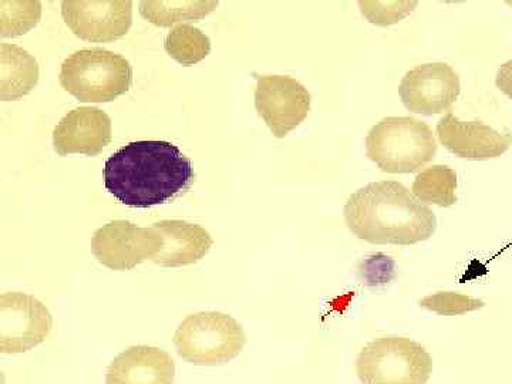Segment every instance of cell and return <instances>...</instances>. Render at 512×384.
Instances as JSON below:
<instances>
[{
  "label": "cell",
  "instance_id": "1",
  "mask_svg": "<svg viewBox=\"0 0 512 384\" xmlns=\"http://www.w3.org/2000/svg\"><path fill=\"white\" fill-rule=\"evenodd\" d=\"M194 180L191 161L168 141H134L106 161L104 185L121 204L151 208L187 190Z\"/></svg>",
  "mask_w": 512,
  "mask_h": 384
},
{
  "label": "cell",
  "instance_id": "2",
  "mask_svg": "<svg viewBox=\"0 0 512 384\" xmlns=\"http://www.w3.org/2000/svg\"><path fill=\"white\" fill-rule=\"evenodd\" d=\"M346 225L356 238L373 245H409L429 241L437 217L399 181H376L350 195L343 208Z\"/></svg>",
  "mask_w": 512,
  "mask_h": 384
},
{
  "label": "cell",
  "instance_id": "3",
  "mask_svg": "<svg viewBox=\"0 0 512 384\" xmlns=\"http://www.w3.org/2000/svg\"><path fill=\"white\" fill-rule=\"evenodd\" d=\"M366 156L387 174H412L433 161V130L414 117H386L370 128Z\"/></svg>",
  "mask_w": 512,
  "mask_h": 384
},
{
  "label": "cell",
  "instance_id": "4",
  "mask_svg": "<svg viewBox=\"0 0 512 384\" xmlns=\"http://www.w3.org/2000/svg\"><path fill=\"white\" fill-rule=\"evenodd\" d=\"M59 77L63 89L82 103H110L131 89L133 67L119 53L93 47L67 57Z\"/></svg>",
  "mask_w": 512,
  "mask_h": 384
},
{
  "label": "cell",
  "instance_id": "5",
  "mask_svg": "<svg viewBox=\"0 0 512 384\" xmlns=\"http://www.w3.org/2000/svg\"><path fill=\"white\" fill-rule=\"evenodd\" d=\"M247 335L241 323L222 312L187 316L174 333L178 356L194 366H221L241 355Z\"/></svg>",
  "mask_w": 512,
  "mask_h": 384
},
{
  "label": "cell",
  "instance_id": "6",
  "mask_svg": "<svg viewBox=\"0 0 512 384\" xmlns=\"http://www.w3.org/2000/svg\"><path fill=\"white\" fill-rule=\"evenodd\" d=\"M362 384H427L433 357L416 340L383 336L367 343L356 359Z\"/></svg>",
  "mask_w": 512,
  "mask_h": 384
},
{
  "label": "cell",
  "instance_id": "7",
  "mask_svg": "<svg viewBox=\"0 0 512 384\" xmlns=\"http://www.w3.org/2000/svg\"><path fill=\"white\" fill-rule=\"evenodd\" d=\"M53 328V316L45 303L23 292L0 296V352L20 355L42 345Z\"/></svg>",
  "mask_w": 512,
  "mask_h": 384
},
{
  "label": "cell",
  "instance_id": "8",
  "mask_svg": "<svg viewBox=\"0 0 512 384\" xmlns=\"http://www.w3.org/2000/svg\"><path fill=\"white\" fill-rule=\"evenodd\" d=\"M163 248L156 228L138 227L130 221L116 220L97 229L92 238L94 258L111 271H131Z\"/></svg>",
  "mask_w": 512,
  "mask_h": 384
},
{
  "label": "cell",
  "instance_id": "9",
  "mask_svg": "<svg viewBox=\"0 0 512 384\" xmlns=\"http://www.w3.org/2000/svg\"><path fill=\"white\" fill-rule=\"evenodd\" d=\"M309 90L291 76L269 74L258 77L255 109L276 138H285L301 126L311 111Z\"/></svg>",
  "mask_w": 512,
  "mask_h": 384
},
{
  "label": "cell",
  "instance_id": "10",
  "mask_svg": "<svg viewBox=\"0 0 512 384\" xmlns=\"http://www.w3.org/2000/svg\"><path fill=\"white\" fill-rule=\"evenodd\" d=\"M461 93L460 76L450 64L424 63L404 74L399 96L407 110L434 116L451 109Z\"/></svg>",
  "mask_w": 512,
  "mask_h": 384
},
{
  "label": "cell",
  "instance_id": "11",
  "mask_svg": "<svg viewBox=\"0 0 512 384\" xmlns=\"http://www.w3.org/2000/svg\"><path fill=\"white\" fill-rule=\"evenodd\" d=\"M62 16L70 30L86 42L110 43L127 35L133 23V2L100 0V2L62 3Z\"/></svg>",
  "mask_w": 512,
  "mask_h": 384
},
{
  "label": "cell",
  "instance_id": "12",
  "mask_svg": "<svg viewBox=\"0 0 512 384\" xmlns=\"http://www.w3.org/2000/svg\"><path fill=\"white\" fill-rule=\"evenodd\" d=\"M441 146L466 160L485 161L503 156L510 150L512 137L500 133L483 121H463L447 113L437 123Z\"/></svg>",
  "mask_w": 512,
  "mask_h": 384
},
{
  "label": "cell",
  "instance_id": "13",
  "mask_svg": "<svg viewBox=\"0 0 512 384\" xmlns=\"http://www.w3.org/2000/svg\"><path fill=\"white\" fill-rule=\"evenodd\" d=\"M113 128L106 111L77 107L60 120L53 131V146L60 157L83 154L96 157L111 143Z\"/></svg>",
  "mask_w": 512,
  "mask_h": 384
},
{
  "label": "cell",
  "instance_id": "14",
  "mask_svg": "<svg viewBox=\"0 0 512 384\" xmlns=\"http://www.w3.org/2000/svg\"><path fill=\"white\" fill-rule=\"evenodd\" d=\"M175 362L156 346H131L114 357L106 384H174Z\"/></svg>",
  "mask_w": 512,
  "mask_h": 384
},
{
  "label": "cell",
  "instance_id": "15",
  "mask_svg": "<svg viewBox=\"0 0 512 384\" xmlns=\"http://www.w3.org/2000/svg\"><path fill=\"white\" fill-rule=\"evenodd\" d=\"M154 228L163 238V248L153 258V264L163 268H181L197 264L210 252L214 239L198 224L181 220L156 222Z\"/></svg>",
  "mask_w": 512,
  "mask_h": 384
},
{
  "label": "cell",
  "instance_id": "16",
  "mask_svg": "<svg viewBox=\"0 0 512 384\" xmlns=\"http://www.w3.org/2000/svg\"><path fill=\"white\" fill-rule=\"evenodd\" d=\"M35 56L18 45H0V99L13 101L28 96L39 82Z\"/></svg>",
  "mask_w": 512,
  "mask_h": 384
},
{
  "label": "cell",
  "instance_id": "17",
  "mask_svg": "<svg viewBox=\"0 0 512 384\" xmlns=\"http://www.w3.org/2000/svg\"><path fill=\"white\" fill-rule=\"evenodd\" d=\"M220 2L215 0H160V2L140 3V13L144 19L158 28H171L173 25H188L190 22L207 18L218 8Z\"/></svg>",
  "mask_w": 512,
  "mask_h": 384
},
{
  "label": "cell",
  "instance_id": "18",
  "mask_svg": "<svg viewBox=\"0 0 512 384\" xmlns=\"http://www.w3.org/2000/svg\"><path fill=\"white\" fill-rule=\"evenodd\" d=\"M457 173L447 165H431L414 178L412 192L423 204L453 207L457 202Z\"/></svg>",
  "mask_w": 512,
  "mask_h": 384
},
{
  "label": "cell",
  "instance_id": "19",
  "mask_svg": "<svg viewBox=\"0 0 512 384\" xmlns=\"http://www.w3.org/2000/svg\"><path fill=\"white\" fill-rule=\"evenodd\" d=\"M165 50L175 62L194 66L211 52L210 37L191 25H178L165 37Z\"/></svg>",
  "mask_w": 512,
  "mask_h": 384
},
{
  "label": "cell",
  "instance_id": "20",
  "mask_svg": "<svg viewBox=\"0 0 512 384\" xmlns=\"http://www.w3.org/2000/svg\"><path fill=\"white\" fill-rule=\"evenodd\" d=\"M42 18V3L16 2L2 0L0 2V37H16L25 35L35 28Z\"/></svg>",
  "mask_w": 512,
  "mask_h": 384
},
{
  "label": "cell",
  "instance_id": "21",
  "mask_svg": "<svg viewBox=\"0 0 512 384\" xmlns=\"http://www.w3.org/2000/svg\"><path fill=\"white\" fill-rule=\"evenodd\" d=\"M420 308L440 316H461L483 309L485 302L460 292H436L419 301Z\"/></svg>",
  "mask_w": 512,
  "mask_h": 384
},
{
  "label": "cell",
  "instance_id": "22",
  "mask_svg": "<svg viewBox=\"0 0 512 384\" xmlns=\"http://www.w3.org/2000/svg\"><path fill=\"white\" fill-rule=\"evenodd\" d=\"M419 3L417 2H359L360 12L369 20L372 25L392 26L394 23L402 22L404 18L414 12Z\"/></svg>",
  "mask_w": 512,
  "mask_h": 384
},
{
  "label": "cell",
  "instance_id": "23",
  "mask_svg": "<svg viewBox=\"0 0 512 384\" xmlns=\"http://www.w3.org/2000/svg\"><path fill=\"white\" fill-rule=\"evenodd\" d=\"M495 86L512 100V60L501 64L495 76Z\"/></svg>",
  "mask_w": 512,
  "mask_h": 384
}]
</instances>
